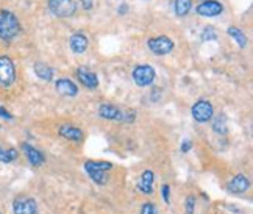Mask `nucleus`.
<instances>
[{"label": "nucleus", "mask_w": 253, "mask_h": 214, "mask_svg": "<svg viewBox=\"0 0 253 214\" xmlns=\"http://www.w3.org/2000/svg\"><path fill=\"white\" fill-rule=\"evenodd\" d=\"M21 33V22L14 13L8 9H0V40L11 43Z\"/></svg>", "instance_id": "1"}, {"label": "nucleus", "mask_w": 253, "mask_h": 214, "mask_svg": "<svg viewBox=\"0 0 253 214\" xmlns=\"http://www.w3.org/2000/svg\"><path fill=\"white\" fill-rule=\"evenodd\" d=\"M99 116L103 119H108V121H118V122H134L136 119V113L134 111H125L121 110L118 106L114 105H108V103H103L99 106Z\"/></svg>", "instance_id": "2"}, {"label": "nucleus", "mask_w": 253, "mask_h": 214, "mask_svg": "<svg viewBox=\"0 0 253 214\" xmlns=\"http://www.w3.org/2000/svg\"><path fill=\"white\" fill-rule=\"evenodd\" d=\"M16 80V67L9 56H0V87H9Z\"/></svg>", "instance_id": "3"}, {"label": "nucleus", "mask_w": 253, "mask_h": 214, "mask_svg": "<svg viewBox=\"0 0 253 214\" xmlns=\"http://www.w3.org/2000/svg\"><path fill=\"white\" fill-rule=\"evenodd\" d=\"M48 9L56 17H71L77 11L75 0H48Z\"/></svg>", "instance_id": "4"}, {"label": "nucleus", "mask_w": 253, "mask_h": 214, "mask_svg": "<svg viewBox=\"0 0 253 214\" xmlns=\"http://www.w3.org/2000/svg\"><path fill=\"white\" fill-rule=\"evenodd\" d=\"M191 113H192V118L196 119L197 122L205 124V122H208V121L212 119V116H214V108H212V105H211L210 100L200 99V100H197L196 103L192 105Z\"/></svg>", "instance_id": "5"}, {"label": "nucleus", "mask_w": 253, "mask_h": 214, "mask_svg": "<svg viewBox=\"0 0 253 214\" xmlns=\"http://www.w3.org/2000/svg\"><path fill=\"white\" fill-rule=\"evenodd\" d=\"M134 83L138 86H149L153 83L155 77H157V72L152 66L149 64H141V66H136L134 71L131 74Z\"/></svg>", "instance_id": "6"}, {"label": "nucleus", "mask_w": 253, "mask_h": 214, "mask_svg": "<svg viewBox=\"0 0 253 214\" xmlns=\"http://www.w3.org/2000/svg\"><path fill=\"white\" fill-rule=\"evenodd\" d=\"M147 45L155 55H160V56L168 55L173 50V41L169 36H164V35L150 38V40L147 41Z\"/></svg>", "instance_id": "7"}, {"label": "nucleus", "mask_w": 253, "mask_h": 214, "mask_svg": "<svg viewBox=\"0 0 253 214\" xmlns=\"http://www.w3.org/2000/svg\"><path fill=\"white\" fill-rule=\"evenodd\" d=\"M196 11L203 17H216L223 13V5L219 0H202L197 5Z\"/></svg>", "instance_id": "8"}, {"label": "nucleus", "mask_w": 253, "mask_h": 214, "mask_svg": "<svg viewBox=\"0 0 253 214\" xmlns=\"http://www.w3.org/2000/svg\"><path fill=\"white\" fill-rule=\"evenodd\" d=\"M13 211L14 214H36V200L32 197H17L13 203Z\"/></svg>", "instance_id": "9"}, {"label": "nucleus", "mask_w": 253, "mask_h": 214, "mask_svg": "<svg viewBox=\"0 0 253 214\" xmlns=\"http://www.w3.org/2000/svg\"><path fill=\"white\" fill-rule=\"evenodd\" d=\"M249 188H250V181L244 173L235 175V177H233L227 184V189L231 194H244L249 191Z\"/></svg>", "instance_id": "10"}, {"label": "nucleus", "mask_w": 253, "mask_h": 214, "mask_svg": "<svg viewBox=\"0 0 253 214\" xmlns=\"http://www.w3.org/2000/svg\"><path fill=\"white\" fill-rule=\"evenodd\" d=\"M77 79H79V82L83 86H86L87 89H95V87L99 86V77H97V74L86 69V67H79V69H77Z\"/></svg>", "instance_id": "11"}, {"label": "nucleus", "mask_w": 253, "mask_h": 214, "mask_svg": "<svg viewBox=\"0 0 253 214\" xmlns=\"http://www.w3.org/2000/svg\"><path fill=\"white\" fill-rule=\"evenodd\" d=\"M22 150H24V155L27 157L28 163H30L32 166L40 168V166H42V164H44V161H45V157L42 155V152H40L38 149H35L33 145H30V144L24 142V144H22Z\"/></svg>", "instance_id": "12"}, {"label": "nucleus", "mask_w": 253, "mask_h": 214, "mask_svg": "<svg viewBox=\"0 0 253 214\" xmlns=\"http://www.w3.org/2000/svg\"><path fill=\"white\" fill-rule=\"evenodd\" d=\"M56 91L64 97H75L79 94V86H77L72 80L69 79H60L55 83Z\"/></svg>", "instance_id": "13"}, {"label": "nucleus", "mask_w": 253, "mask_h": 214, "mask_svg": "<svg viewBox=\"0 0 253 214\" xmlns=\"http://www.w3.org/2000/svg\"><path fill=\"white\" fill-rule=\"evenodd\" d=\"M69 45L72 48L74 53H84L87 50V45H89V41H87V36L84 33H74L69 40Z\"/></svg>", "instance_id": "14"}, {"label": "nucleus", "mask_w": 253, "mask_h": 214, "mask_svg": "<svg viewBox=\"0 0 253 214\" xmlns=\"http://www.w3.org/2000/svg\"><path fill=\"white\" fill-rule=\"evenodd\" d=\"M58 133H60V136H63L64 139H69L74 142H80L84 138L83 131L79 127H74V125H61Z\"/></svg>", "instance_id": "15"}, {"label": "nucleus", "mask_w": 253, "mask_h": 214, "mask_svg": "<svg viewBox=\"0 0 253 214\" xmlns=\"http://www.w3.org/2000/svg\"><path fill=\"white\" fill-rule=\"evenodd\" d=\"M153 180H155V173L152 171H144L138 183V189L142 194H147V196L153 194Z\"/></svg>", "instance_id": "16"}, {"label": "nucleus", "mask_w": 253, "mask_h": 214, "mask_svg": "<svg viewBox=\"0 0 253 214\" xmlns=\"http://www.w3.org/2000/svg\"><path fill=\"white\" fill-rule=\"evenodd\" d=\"M33 69H35V74H36L38 79L45 80V82H50L53 79V69L45 63H40V61L35 63Z\"/></svg>", "instance_id": "17"}, {"label": "nucleus", "mask_w": 253, "mask_h": 214, "mask_svg": "<svg viewBox=\"0 0 253 214\" xmlns=\"http://www.w3.org/2000/svg\"><path fill=\"white\" fill-rule=\"evenodd\" d=\"M227 35L228 36H231L233 40H235L236 43H238V45L241 47V48H246L247 47V44H249V41H247V36H246V33L242 32V30H239L238 27H228L227 28Z\"/></svg>", "instance_id": "18"}, {"label": "nucleus", "mask_w": 253, "mask_h": 214, "mask_svg": "<svg viewBox=\"0 0 253 214\" xmlns=\"http://www.w3.org/2000/svg\"><path fill=\"white\" fill-rule=\"evenodd\" d=\"M113 169V164L110 161H86L84 171H97V172H106Z\"/></svg>", "instance_id": "19"}, {"label": "nucleus", "mask_w": 253, "mask_h": 214, "mask_svg": "<svg viewBox=\"0 0 253 214\" xmlns=\"http://www.w3.org/2000/svg\"><path fill=\"white\" fill-rule=\"evenodd\" d=\"M192 8V0H175L173 2V9H175V14L184 17Z\"/></svg>", "instance_id": "20"}, {"label": "nucleus", "mask_w": 253, "mask_h": 214, "mask_svg": "<svg viewBox=\"0 0 253 214\" xmlns=\"http://www.w3.org/2000/svg\"><path fill=\"white\" fill-rule=\"evenodd\" d=\"M212 130L217 134H225L227 133V116L220 113L217 116H214L212 121Z\"/></svg>", "instance_id": "21"}, {"label": "nucleus", "mask_w": 253, "mask_h": 214, "mask_svg": "<svg viewBox=\"0 0 253 214\" xmlns=\"http://www.w3.org/2000/svg\"><path fill=\"white\" fill-rule=\"evenodd\" d=\"M19 157V152L16 149H3L2 145H0V161L2 163H13L16 161Z\"/></svg>", "instance_id": "22"}, {"label": "nucleus", "mask_w": 253, "mask_h": 214, "mask_svg": "<svg viewBox=\"0 0 253 214\" xmlns=\"http://www.w3.org/2000/svg\"><path fill=\"white\" fill-rule=\"evenodd\" d=\"M202 40L203 41H214V40H217V33H216V30H214L212 27H207L205 30L202 32Z\"/></svg>", "instance_id": "23"}, {"label": "nucleus", "mask_w": 253, "mask_h": 214, "mask_svg": "<svg viewBox=\"0 0 253 214\" xmlns=\"http://www.w3.org/2000/svg\"><path fill=\"white\" fill-rule=\"evenodd\" d=\"M194 210H196V197L188 196L186 197V214H194Z\"/></svg>", "instance_id": "24"}, {"label": "nucleus", "mask_w": 253, "mask_h": 214, "mask_svg": "<svg viewBox=\"0 0 253 214\" xmlns=\"http://www.w3.org/2000/svg\"><path fill=\"white\" fill-rule=\"evenodd\" d=\"M141 214H160L157 207L153 205V203H145V205L142 207L141 210Z\"/></svg>", "instance_id": "25"}, {"label": "nucleus", "mask_w": 253, "mask_h": 214, "mask_svg": "<svg viewBox=\"0 0 253 214\" xmlns=\"http://www.w3.org/2000/svg\"><path fill=\"white\" fill-rule=\"evenodd\" d=\"M161 191H163V199L166 203H170V197H169V192H170V186L169 184H163L161 186Z\"/></svg>", "instance_id": "26"}, {"label": "nucleus", "mask_w": 253, "mask_h": 214, "mask_svg": "<svg viewBox=\"0 0 253 214\" xmlns=\"http://www.w3.org/2000/svg\"><path fill=\"white\" fill-rule=\"evenodd\" d=\"M0 118H3L6 121H13V114L9 111H6L3 106H0Z\"/></svg>", "instance_id": "27"}, {"label": "nucleus", "mask_w": 253, "mask_h": 214, "mask_svg": "<svg viewBox=\"0 0 253 214\" xmlns=\"http://www.w3.org/2000/svg\"><path fill=\"white\" fill-rule=\"evenodd\" d=\"M191 149H192V142H191L189 139H184V141L181 142V152H183V153H188Z\"/></svg>", "instance_id": "28"}, {"label": "nucleus", "mask_w": 253, "mask_h": 214, "mask_svg": "<svg viewBox=\"0 0 253 214\" xmlns=\"http://www.w3.org/2000/svg\"><path fill=\"white\" fill-rule=\"evenodd\" d=\"M80 2L83 3L84 9H91L94 6V0H80Z\"/></svg>", "instance_id": "29"}, {"label": "nucleus", "mask_w": 253, "mask_h": 214, "mask_svg": "<svg viewBox=\"0 0 253 214\" xmlns=\"http://www.w3.org/2000/svg\"><path fill=\"white\" fill-rule=\"evenodd\" d=\"M118 11H119V14H125L126 11H128V5H126V3H122L121 6H119V9H118Z\"/></svg>", "instance_id": "30"}, {"label": "nucleus", "mask_w": 253, "mask_h": 214, "mask_svg": "<svg viewBox=\"0 0 253 214\" xmlns=\"http://www.w3.org/2000/svg\"><path fill=\"white\" fill-rule=\"evenodd\" d=\"M0 130H2V125H0Z\"/></svg>", "instance_id": "31"}, {"label": "nucleus", "mask_w": 253, "mask_h": 214, "mask_svg": "<svg viewBox=\"0 0 253 214\" xmlns=\"http://www.w3.org/2000/svg\"><path fill=\"white\" fill-rule=\"evenodd\" d=\"M0 214H2V213H0Z\"/></svg>", "instance_id": "32"}]
</instances>
